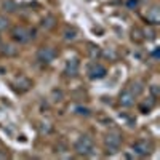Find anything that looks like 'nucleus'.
Returning <instances> with one entry per match:
<instances>
[{
  "label": "nucleus",
  "mask_w": 160,
  "mask_h": 160,
  "mask_svg": "<svg viewBox=\"0 0 160 160\" xmlns=\"http://www.w3.org/2000/svg\"><path fill=\"white\" fill-rule=\"evenodd\" d=\"M146 19H148L151 24H158L160 22V10L157 5H154L149 11H148V16H146Z\"/></svg>",
  "instance_id": "9"
},
{
  "label": "nucleus",
  "mask_w": 160,
  "mask_h": 160,
  "mask_svg": "<svg viewBox=\"0 0 160 160\" xmlns=\"http://www.w3.org/2000/svg\"><path fill=\"white\" fill-rule=\"evenodd\" d=\"M151 95H152V98H158V96H160V88H158V85H152V87H151Z\"/></svg>",
  "instance_id": "20"
},
{
  "label": "nucleus",
  "mask_w": 160,
  "mask_h": 160,
  "mask_svg": "<svg viewBox=\"0 0 160 160\" xmlns=\"http://www.w3.org/2000/svg\"><path fill=\"white\" fill-rule=\"evenodd\" d=\"M11 38L15 40L16 43L24 45V43H28V42L35 38V31L29 29V28H24V26H15V28L11 29Z\"/></svg>",
  "instance_id": "2"
},
{
  "label": "nucleus",
  "mask_w": 160,
  "mask_h": 160,
  "mask_svg": "<svg viewBox=\"0 0 160 160\" xmlns=\"http://www.w3.org/2000/svg\"><path fill=\"white\" fill-rule=\"evenodd\" d=\"M56 22H58V18H56L55 15H48V16H45V18L42 19V28H43L45 31H51V29L56 26Z\"/></svg>",
  "instance_id": "10"
},
{
  "label": "nucleus",
  "mask_w": 160,
  "mask_h": 160,
  "mask_svg": "<svg viewBox=\"0 0 160 160\" xmlns=\"http://www.w3.org/2000/svg\"><path fill=\"white\" fill-rule=\"evenodd\" d=\"M8 28H10V21H8L5 16H0V32L7 31Z\"/></svg>",
  "instance_id": "19"
},
{
  "label": "nucleus",
  "mask_w": 160,
  "mask_h": 160,
  "mask_svg": "<svg viewBox=\"0 0 160 160\" xmlns=\"http://www.w3.org/2000/svg\"><path fill=\"white\" fill-rule=\"evenodd\" d=\"M0 55H3V56H16L18 55V48L15 47V45H10V43H7V45H0Z\"/></svg>",
  "instance_id": "11"
},
{
  "label": "nucleus",
  "mask_w": 160,
  "mask_h": 160,
  "mask_svg": "<svg viewBox=\"0 0 160 160\" xmlns=\"http://www.w3.org/2000/svg\"><path fill=\"white\" fill-rule=\"evenodd\" d=\"M75 38H77V31L74 28H68L64 31V40L66 42H74Z\"/></svg>",
  "instance_id": "16"
},
{
  "label": "nucleus",
  "mask_w": 160,
  "mask_h": 160,
  "mask_svg": "<svg viewBox=\"0 0 160 160\" xmlns=\"http://www.w3.org/2000/svg\"><path fill=\"white\" fill-rule=\"evenodd\" d=\"M88 55H90L91 59H98V58L101 56V48H99L98 45L90 43V45H88Z\"/></svg>",
  "instance_id": "14"
},
{
  "label": "nucleus",
  "mask_w": 160,
  "mask_h": 160,
  "mask_svg": "<svg viewBox=\"0 0 160 160\" xmlns=\"http://www.w3.org/2000/svg\"><path fill=\"white\" fill-rule=\"evenodd\" d=\"M87 74H88V77H90L91 80H99V78H104V77H106V74H108V69H106L102 64H99V62H91V64L88 66Z\"/></svg>",
  "instance_id": "6"
},
{
  "label": "nucleus",
  "mask_w": 160,
  "mask_h": 160,
  "mask_svg": "<svg viewBox=\"0 0 160 160\" xmlns=\"http://www.w3.org/2000/svg\"><path fill=\"white\" fill-rule=\"evenodd\" d=\"M2 8L7 13H15L18 10V3L15 2V0H3V2H2Z\"/></svg>",
  "instance_id": "12"
},
{
  "label": "nucleus",
  "mask_w": 160,
  "mask_h": 160,
  "mask_svg": "<svg viewBox=\"0 0 160 160\" xmlns=\"http://www.w3.org/2000/svg\"><path fill=\"white\" fill-rule=\"evenodd\" d=\"M135 101H136V96L130 91V88H125L118 96V104L122 108H131V106H135Z\"/></svg>",
  "instance_id": "7"
},
{
  "label": "nucleus",
  "mask_w": 160,
  "mask_h": 160,
  "mask_svg": "<svg viewBox=\"0 0 160 160\" xmlns=\"http://www.w3.org/2000/svg\"><path fill=\"white\" fill-rule=\"evenodd\" d=\"M0 158H7V154H2V152H0Z\"/></svg>",
  "instance_id": "24"
},
{
  "label": "nucleus",
  "mask_w": 160,
  "mask_h": 160,
  "mask_svg": "<svg viewBox=\"0 0 160 160\" xmlns=\"http://www.w3.org/2000/svg\"><path fill=\"white\" fill-rule=\"evenodd\" d=\"M16 85H18V88L21 87V91H28V90L32 87V82H31L28 77H19V78L16 80Z\"/></svg>",
  "instance_id": "13"
},
{
  "label": "nucleus",
  "mask_w": 160,
  "mask_h": 160,
  "mask_svg": "<svg viewBox=\"0 0 160 160\" xmlns=\"http://www.w3.org/2000/svg\"><path fill=\"white\" fill-rule=\"evenodd\" d=\"M138 3H139L138 0H127V7H128V8H131V10H133V8H136V7H138Z\"/></svg>",
  "instance_id": "23"
},
{
  "label": "nucleus",
  "mask_w": 160,
  "mask_h": 160,
  "mask_svg": "<svg viewBox=\"0 0 160 160\" xmlns=\"http://www.w3.org/2000/svg\"><path fill=\"white\" fill-rule=\"evenodd\" d=\"M53 101H61V98H62V91H58V90H53Z\"/></svg>",
  "instance_id": "22"
},
{
  "label": "nucleus",
  "mask_w": 160,
  "mask_h": 160,
  "mask_svg": "<svg viewBox=\"0 0 160 160\" xmlns=\"http://www.w3.org/2000/svg\"><path fill=\"white\" fill-rule=\"evenodd\" d=\"M74 151L77 155H83V157H90L95 152V141L90 135H82L74 144Z\"/></svg>",
  "instance_id": "1"
},
{
  "label": "nucleus",
  "mask_w": 160,
  "mask_h": 160,
  "mask_svg": "<svg viewBox=\"0 0 160 160\" xmlns=\"http://www.w3.org/2000/svg\"><path fill=\"white\" fill-rule=\"evenodd\" d=\"M128 88H130V91H131L136 98H138V96L141 95V93L144 91V87H142V83H141V82H133Z\"/></svg>",
  "instance_id": "15"
},
{
  "label": "nucleus",
  "mask_w": 160,
  "mask_h": 160,
  "mask_svg": "<svg viewBox=\"0 0 160 160\" xmlns=\"http://www.w3.org/2000/svg\"><path fill=\"white\" fill-rule=\"evenodd\" d=\"M38 131L42 133V135H50V133L53 131V127L48 122H40L38 123Z\"/></svg>",
  "instance_id": "18"
},
{
  "label": "nucleus",
  "mask_w": 160,
  "mask_h": 160,
  "mask_svg": "<svg viewBox=\"0 0 160 160\" xmlns=\"http://www.w3.org/2000/svg\"><path fill=\"white\" fill-rule=\"evenodd\" d=\"M74 112L77 114V115H82V117H90L91 115V111L88 109V108H85V106H74Z\"/></svg>",
  "instance_id": "17"
},
{
  "label": "nucleus",
  "mask_w": 160,
  "mask_h": 160,
  "mask_svg": "<svg viewBox=\"0 0 160 160\" xmlns=\"http://www.w3.org/2000/svg\"><path fill=\"white\" fill-rule=\"evenodd\" d=\"M37 61L40 62H43V64H50L56 59L58 56V51L53 48V47H42V48H38L37 50Z\"/></svg>",
  "instance_id": "4"
},
{
  "label": "nucleus",
  "mask_w": 160,
  "mask_h": 160,
  "mask_svg": "<svg viewBox=\"0 0 160 160\" xmlns=\"http://www.w3.org/2000/svg\"><path fill=\"white\" fill-rule=\"evenodd\" d=\"M131 149H133V154H136L138 157H146L152 151V142L148 139H138L136 142H133Z\"/></svg>",
  "instance_id": "5"
},
{
  "label": "nucleus",
  "mask_w": 160,
  "mask_h": 160,
  "mask_svg": "<svg viewBox=\"0 0 160 160\" xmlns=\"http://www.w3.org/2000/svg\"><path fill=\"white\" fill-rule=\"evenodd\" d=\"M78 69H80V61L77 58H72V59H68V62H66L64 74L68 77H77Z\"/></svg>",
  "instance_id": "8"
},
{
  "label": "nucleus",
  "mask_w": 160,
  "mask_h": 160,
  "mask_svg": "<svg viewBox=\"0 0 160 160\" xmlns=\"http://www.w3.org/2000/svg\"><path fill=\"white\" fill-rule=\"evenodd\" d=\"M120 144H122V135H120L117 130L109 131L108 135L104 136V146H106V151H108V154H115V152H118Z\"/></svg>",
  "instance_id": "3"
},
{
  "label": "nucleus",
  "mask_w": 160,
  "mask_h": 160,
  "mask_svg": "<svg viewBox=\"0 0 160 160\" xmlns=\"http://www.w3.org/2000/svg\"><path fill=\"white\" fill-rule=\"evenodd\" d=\"M66 151H68V146H66V144L61 141V142L56 146V152H58V154H61V152H66Z\"/></svg>",
  "instance_id": "21"
}]
</instances>
